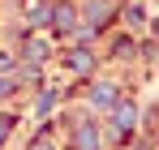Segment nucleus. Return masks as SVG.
Wrapping results in <instances>:
<instances>
[{"label": "nucleus", "mask_w": 159, "mask_h": 150, "mask_svg": "<svg viewBox=\"0 0 159 150\" xmlns=\"http://www.w3.org/2000/svg\"><path fill=\"white\" fill-rule=\"evenodd\" d=\"M95 146H99L95 129H78V150H95Z\"/></svg>", "instance_id": "f257e3e1"}, {"label": "nucleus", "mask_w": 159, "mask_h": 150, "mask_svg": "<svg viewBox=\"0 0 159 150\" xmlns=\"http://www.w3.org/2000/svg\"><path fill=\"white\" fill-rule=\"evenodd\" d=\"M9 90H13V86H9V82H4V77H0V95H9Z\"/></svg>", "instance_id": "39448f33"}, {"label": "nucleus", "mask_w": 159, "mask_h": 150, "mask_svg": "<svg viewBox=\"0 0 159 150\" xmlns=\"http://www.w3.org/2000/svg\"><path fill=\"white\" fill-rule=\"evenodd\" d=\"M34 150H48V142H34Z\"/></svg>", "instance_id": "423d86ee"}, {"label": "nucleus", "mask_w": 159, "mask_h": 150, "mask_svg": "<svg viewBox=\"0 0 159 150\" xmlns=\"http://www.w3.org/2000/svg\"><path fill=\"white\" fill-rule=\"evenodd\" d=\"M95 99H99V103H112V99H116V86H99V95H95Z\"/></svg>", "instance_id": "7ed1b4c3"}, {"label": "nucleus", "mask_w": 159, "mask_h": 150, "mask_svg": "<svg viewBox=\"0 0 159 150\" xmlns=\"http://www.w3.org/2000/svg\"><path fill=\"white\" fill-rule=\"evenodd\" d=\"M9 125H13V120H9V116H0V142H4V133H9Z\"/></svg>", "instance_id": "20e7f679"}, {"label": "nucleus", "mask_w": 159, "mask_h": 150, "mask_svg": "<svg viewBox=\"0 0 159 150\" xmlns=\"http://www.w3.org/2000/svg\"><path fill=\"white\" fill-rule=\"evenodd\" d=\"M116 120H120V133H125V129L133 125V107H129V103H125V107H120V112H116Z\"/></svg>", "instance_id": "f03ea898"}]
</instances>
